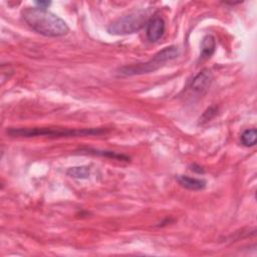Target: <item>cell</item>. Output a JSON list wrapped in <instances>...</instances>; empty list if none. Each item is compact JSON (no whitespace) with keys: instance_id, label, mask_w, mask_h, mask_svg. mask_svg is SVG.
Instances as JSON below:
<instances>
[{"instance_id":"6","label":"cell","mask_w":257,"mask_h":257,"mask_svg":"<svg viewBox=\"0 0 257 257\" xmlns=\"http://www.w3.org/2000/svg\"><path fill=\"white\" fill-rule=\"evenodd\" d=\"M165 21L160 16L152 17L147 23V37L151 42L159 40L165 32Z\"/></svg>"},{"instance_id":"4","label":"cell","mask_w":257,"mask_h":257,"mask_svg":"<svg viewBox=\"0 0 257 257\" xmlns=\"http://www.w3.org/2000/svg\"><path fill=\"white\" fill-rule=\"evenodd\" d=\"M149 12L144 9L133 11L111 22L107 27V32L113 35L131 34L139 31L148 23Z\"/></svg>"},{"instance_id":"1","label":"cell","mask_w":257,"mask_h":257,"mask_svg":"<svg viewBox=\"0 0 257 257\" xmlns=\"http://www.w3.org/2000/svg\"><path fill=\"white\" fill-rule=\"evenodd\" d=\"M21 16L33 30L44 36H63L69 31L66 22L47 9L25 7L21 11Z\"/></svg>"},{"instance_id":"12","label":"cell","mask_w":257,"mask_h":257,"mask_svg":"<svg viewBox=\"0 0 257 257\" xmlns=\"http://www.w3.org/2000/svg\"><path fill=\"white\" fill-rule=\"evenodd\" d=\"M216 111H217V108L216 107H210L208 108L204 114L202 115V118H200V123H203L205 121H208L210 120L215 114H216Z\"/></svg>"},{"instance_id":"11","label":"cell","mask_w":257,"mask_h":257,"mask_svg":"<svg viewBox=\"0 0 257 257\" xmlns=\"http://www.w3.org/2000/svg\"><path fill=\"white\" fill-rule=\"evenodd\" d=\"M83 152H87L89 154H94V155H99V156H106L115 160H120V161H128L130 158L123 155H118L113 152H107V151H95V150H84Z\"/></svg>"},{"instance_id":"5","label":"cell","mask_w":257,"mask_h":257,"mask_svg":"<svg viewBox=\"0 0 257 257\" xmlns=\"http://www.w3.org/2000/svg\"><path fill=\"white\" fill-rule=\"evenodd\" d=\"M213 76L209 69H203L192 80L190 88L198 94H203L211 85Z\"/></svg>"},{"instance_id":"7","label":"cell","mask_w":257,"mask_h":257,"mask_svg":"<svg viewBox=\"0 0 257 257\" xmlns=\"http://www.w3.org/2000/svg\"><path fill=\"white\" fill-rule=\"evenodd\" d=\"M177 181L182 187H184L188 190H192V191L203 190L206 187V181L205 180L192 178V177L185 176V175L178 176Z\"/></svg>"},{"instance_id":"2","label":"cell","mask_w":257,"mask_h":257,"mask_svg":"<svg viewBox=\"0 0 257 257\" xmlns=\"http://www.w3.org/2000/svg\"><path fill=\"white\" fill-rule=\"evenodd\" d=\"M106 130L103 127L92 128H62V127H10L7 130V135L12 138H71L101 135Z\"/></svg>"},{"instance_id":"8","label":"cell","mask_w":257,"mask_h":257,"mask_svg":"<svg viewBox=\"0 0 257 257\" xmlns=\"http://www.w3.org/2000/svg\"><path fill=\"white\" fill-rule=\"evenodd\" d=\"M216 49V40L213 35H205L201 42L200 60H206L210 58Z\"/></svg>"},{"instance_id":"3","label":"cell","mask_w":257,"mask_h":257,"mask_svg":"<svg viewBox=\"0 0 257 257\" xmlns=\"http://www.w3.org/2000/svg\"><path fill=\"white\" fill-rule=\"evenodd\" d=\"M179 54H180L179 48L175 45H170L163 48L159 52H157L154 55V57L147 62L122 66L121 68L118 69V73L120 75H125V76L149 73L157 70L167 61L175 59L176 57L179 56Z\"/></svg>"},{"instance_id":"9","label":"cell","mask_w":257,"mask_h":257,"mask_svg":"<svg viewBox=\"0 0 257 257\" xmlns=\"http://www.w3.org/2000/svg\"><path fill=\"white\" fill-rule=\"evenodd\" d=\"M89 173H90V170H89V167L87 166L72 167L66 171L67 176L75 179H86L88 178Z\"/></svg>"},{"instance_id":"10","label":"cell","mask_w":257,"mask_h":257,"mask_svg":"<svg viewBox=\"0 0 257 257\" xmlns=\"http://www.w3.org/2000/svg\"><path fill=\"white\" fill-rule=\"evenodd\" d=\"M257 131L256 128H249L243 132L241 135V143L245 147H253L256 144Z\"/></svg>"},{"instance_id":"13","label":"cell","mask_w":257,"mask_h":257,"mask_svg":"<svg viewBox=\"0 0 257 257\" xmlns=\"http://www.w3.org/2000/svg\"><path fill=\"white\" fill-rule=\"evenodd\" d=\"M36 7L41 8V9H47V7L51 4L50 1H35L34 2Z\"/></svg>"}]
</instances>
